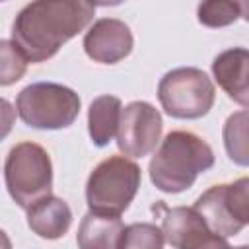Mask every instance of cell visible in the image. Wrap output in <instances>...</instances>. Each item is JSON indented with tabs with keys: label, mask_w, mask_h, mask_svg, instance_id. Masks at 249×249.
<instances>
[{
	"label": "cell",
	"mask_w": 249,
	"mask_h": 249,
	"mask_svg": "<svg viewBox=\"0 0 249 249\" xmlns=\"http://www.w3.org/2000/svg\"><path fill=\"white\" fill-rule=\"evenodd\" d=\"M124 0H93V4L95 6H119V4H123Z\"/></svg>",
	"instance_id": "cell-21"
},
{
	"label": "cell",
	"mask_w": 249,
	"mask_h": 249,
	"mask_svg": "<svg viewBox=\"0 0 249 249\" xmlns=\"http://www.w3.org/2000/svg\"><path fill=\"white\" fill-rule=\"evenodd\" d=\"M0 47H2V76H0V84L2 86H10V84L18 82L25 74L29 58L19 49V45L14 43V41L4 39L0 43Z\"/></svg>",
	"instance_id": "cell-19"
},
{
	"label": "cell",
	"mask_w": 249,
	"mask_h": 249,
	"mask_svg": "<svg viewBox=\"0 0 249 249\" xmlns=\"http://www.w3.org/2000/svg\"><path fill=\"white\" fill-rule=\"evenodd\" d=\"M123 105L117 95H99L88 109V130L95 146H107L119 130Z\"/></svg>",
	"instance_id": "cell-13"
},
{
	"label": "cell",
	"mask_w": 249,
	"mask_h": 249,
	"mask_svg": "<svg viewBox=\"0 0 249 249\" xmlns=\"http://www.w3.org/2000/svg\"><path fill=\"white\" fill-rule=\"evenodd\" d=\"M123 230L121 216L89 210L80 222L76 243L82 249H119Z\"/></svg>",
	"instance_id": "cell-12"
},
{
	"label": "cell",
	"mask_w": 249,
	"mask_h": 249,
	"mask_svg": "<svg viewBox=\"0 0 249 249\" xmlns=\"http://www.w3.org/2000/svg\"><path fill=\"white\" fill-rule=\"evenodd\" d=\"M241 16L235 0H200L196 8V18L204 27H226L231 25Z\"/></svg>",
	"instance_id": "cell-17"
},
{
	"label": "cell",
	"mask_w": 249,
	"mask_h": 249,
	"mask_svg": "<svg viewBox=\"0 0 249 249\" xmlns=\"http://www.w3.org/2000/svg\"><path fill=\"white\" fill-rule=\"evenodd\" d=\"M216 89L212 80L193 66L169 70L158 84L161 109L173 119H200L214 105Z\"/></svg>",
	"instance_id": "cell-6"
},
{
	"label": "cell",
	"mask_w": 249,
	"mask_h": 249,
	"mask_svg": "<svg viewBox=\"0 0 249 249\" xmlns=\"http://www.w3.org/2000/svg\"><path fill=\"white\" fill-rule=\"evenodd\" d=\"M4 181L10 196L23 210L51 195L53 163L47 150L35 142L16 144L4 163Z\"/></svg>",
	"instance_id": "cell-5"
},
{
	"label": "cell",
	"mask_w": 249,
	"mask_h": 249,
	"mask_svg": "<svg viewBox=\"0 0 249 249\" xmlns=\"http://www.w3.org/2000/svg\"><path fill=\"white\" fill-rule=\"evenodd\" d=\"M222 138H224V148L228 158L233 163L247 167L249 165V109L235 111L226 119Z\"/></svg>",
	"instance_id": "cell-15"
},
{
	"label": "cell",
	"mask_w": 249,
	"mask_h": 249,
	"mask_svg": "<svg viewBox=\"0 0 249 249\" xmlns=\"http://www.w3.org/2000/svg\"><path fill=\"white\" fill-rule=\"evenodd\" d=\"M25 212H27L29 230L43 239H58L72 226L70 206L54 195H47L39 198Z\"/></svg>",
	"instance_id": "cell-11"
},
{
	"label": "cell",
	"mask_w": 249,
	"mask_h": 249,
	"mask_svg": "<svg viewBox=\"0 0 249 249\" xmlns=\"http://www.w3.org/2000/svg\"><path fill=\"white\" fill-rule=\"evenodd\" d=\"M214 165V152L208 142L189 130H171L150 160V181L161 193H183L196 177Z\"/></svg>",
	"instance_id": "cell-2"
},
{
	"label": "cell",
	"mask_w": 249,
	"mask_h": 249,
	"mask_svg": "<svg viewBox=\"0 0 249 249\" xmlns=\"http://www.w3.org/2000/svg\"><path fill=\"white\" fill-rule=\"evenodd\" d=\"M161 128V115L154 105L148 101H132L121 113L117 146L128 158H144L156 150Z\"/></svg>",
	"instance_id": "cell-7"
},
{
	"label": "cell",
	"mask_w": 249,
	"mask_h": 249,
	"mask_svg": "<svg viewBox=\"0 0 249 249\" xmlns=\"http://www.w3.org/2000/svg\"><path fill=\"white\" fill-rule=\"evenodd\" d=\"M195 208L200 212V216L204 218V222L216 235L228 239V237L239 233V230L235 228V224L231 222V218L228 216V210L224 206V185H214L208 191H204L196 198Z\"/></svg>",
	"instance_id": "cell-14"
},
{
	"label": "cell",
	"mask_w": 249,
	"mask_h": 249,
	"mask_svg": "<svg viewBox=\"0 0 249 249\" xmlns=\"http://www.w3.org/2000/svg\"><path fill=\"white\" fill-rule=\"evenodd\" d=\"M212 74L216 84L237 105L249 109V51L233 47L222 51L212 60Z\"/></svg>",
	"instance_id": "cell-10"
},
{
	"label": "cell",
	"mask_w": 249,
	"mask_h": 249,
	"mask_svg": "<svg viewBox=\"0 0 249 249\" xmlns=\"http://www.w3.org/2000/svg\"><path fill=\"white\" fill-rule=\"evenodd\" d=\"M163 210L161 216V231L165 243L177 249H198V247H226L228 239L216 235L200 212L195 206H175L167 208L160 204Z\"/></svg>",
	"instance_id": "cell-8"
},
{
	"label": "cell",
	"mask_w": 249,
	"mask_h": 249,
	"mask_svg": "<svg viewBox=\"0 0 249 249\" xmlns=\"http://www.w3.org/2000/svg\"><path fill=\"white\" fill-rule=\"evenodd\" d=\"M78 93L62 84L35 82L23 88L16 97V109L19 119L41 130H58L70 126L80 115Z\"/></svg>",
	"instance_id": "cell-4"
},
{
	"label": "cell",
	"mask_w": 249,
	"mask_h": 249,
	"mask_svg": "<svg viewBox=\"0 0 249 249\" xmlns=\"http://www.w3.org/2000/svg\"><path fill=\"white\" fill-rule=\"evenodd\" d=\"M93 16V0H31L14 19L12 41L29 62H45L84 31Z\"/></svg>",
	"instance_id": "cell-1"
},
{
	"label": "cell",
	"mask_w": 249,
	"mask_h": 249,
	"mask_svg": "<svg viewBox=\"0 0 249 249\" xmlns=\"http://www.w3.org/2000/svg\"><path fill=\"white\" fill-rule=\"evenodd\" d=\"M165 245V237L161 228L156 224L140 222V224H130L124 226L119 249H132V247H148V249H160Z\"/></svg>",
	"instance_id": "cell-18"
},
{
	"label": "cell",
	"mask_w": 249,
	"mask_h": 249,
	"mask_svg": "<svg viewBox=\"0 0 249 249\" xmlns=\"http://www.w3.org/2000/svg\"><path fill=\"white\" fill-rule=\"evenodd\" d=\"M237 6H239V12H241V18L245 21H249V0H235Z\"/></svg>",
	"instance_id": "cell-20"
},
{
	"label": "cell",
	"mask_w": 249,
	"mask_h": 249,
	"mask_svg": "<svg viewBox=\"0 0 249 249\" xmlns=\"http://www.w3.org/2000/svg\"><path fill=\"white\" fill-rule=\"evenodd\" d=\"M224 206L239 231L249 226V177H239L224 185Z\"/></svg>",
	"instance_id": "cell-16"
},
{
	"label": "cell",
	"mask_w": 249,
	"mask_h": 249,
	"mask_svg": "<svg viewBox=\"0 0 249 249\" xmlns=\"http://www.w3.org/2000/svg\"><path fill=\"white\" fill-rule=\"evenodd\" d=\"M142 173L138 163L124 156H109L99 161L86 183L89 210L121 216L140 189Z\"/></svg>",
	"instance_id": "cell-3"
},
{
	"label": "cell",
	"mask_w": 249,
	"mask_h": 249,
	"mask_svg": "<svg viewBox=\"0 0 249 249\" xmlns=\"http://www.w3.org/2000/svg\"><path fill=\"white\" fill-rule=\"evenodd\" d=\"M134 37L130 27L115 18H101L84 35L86 54L99 64H115L130 54Z\"/></svg>",
	"instance_id": "cell-9"
}]
</instances>
